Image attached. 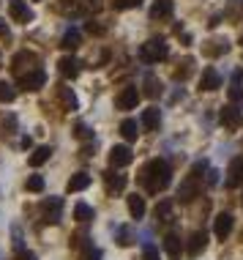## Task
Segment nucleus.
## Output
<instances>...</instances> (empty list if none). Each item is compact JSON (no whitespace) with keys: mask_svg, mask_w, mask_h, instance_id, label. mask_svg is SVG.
Here are the masks:
<instances>
[{"mask_svg":"<svg viewBox=\"0 0 243 260\" xmlns=\"http://www.w3.org/2000/svg\"><path fill=\"white\" fill-rule=\"evenodd\" d=\"M58 96H60V104H63V110H77V96H74L71 88H58Z\"/></svg>","mask_w":243,"mask_h":260,"instance_id":"nucleus-26","label":"nucleus"},{"mask_svg":"<svg viewBox=\"0 0 243 260\" xmlns=\"http://www.w3.org/2000/svg\"><path fill=\"white\" fill-rule=\"evenodd\" d=\"M85 6H88V9H93V11H99L101 9V0H85Z\"/></svg>","mask_w":243,"mask_h":260,"instance_id":"nucleus-41","label":"nucleus"},{"mask_svg":"<svg viewBox=\"0 0 243 260\" xmlns=\"http://www.w3.org/2000/svg\"><path fill=\"white\" fill-rule=\"evenodd\" d=\"M90 186V175L88 173H77V175H71L68 178V192H82V189H88Z\"/></svg>","mask_w":243,"mask_h":260,"instance_id":"nucleus-23","label":"nucleus"},{"mask_svg":"<svg viewBox=\"0 0 243 260\" xmlns=\"http://www.w3.org/2000/svg\"><path fill=\"white\" fill-rule=\"evenodd\" d=\"M82 260H101V252L93 247V244H82Z\"/></svg>","mask_w":243,"mask_h":260,"instance_id":"nucleus-33","label":"nucleus"},{"mask_svg":"<svg viewBox=\"0 0 243 260\" xmlns=\"http://www.w3.org/2000/svg\"><path fill=\"white\" fill-rule=\"evenodd\" d=\"M191 58H186L183 63H178V69H175V80H186V77L191 74Z\"/></svg>","mask_w":243,"mask_h":260,"instance_id":"nucleus-32","label":"nucleus"},{"mask_svg":"<svg viewBox=\"0 0 243 260\" xmlns=\"http://www.w3.org/2000/svg\"><path fill=\"white\" fill-rule=\"evenodd\" d=\"M140 123H142L148 132H156V129H158V123H161V110H158V107H148V110H142Z\"/></svg>","mask_w":243,"mask_h":260,"instance_id":"nucleus-17","label":"nucleus"},{"mask_svg":"<svg viewBox=\"0 0 243 260\" xmlns=\"http://www.w3.org/2000/svg\"><path fill=\"white\" fill-rule=\"evenodd\" d=\"M131 161H134V153H131L129 145H112V151H109V165H112V170L129 167Z\"/></svg>","mask_w":243,"mask_h":260,"instance_id":"nucleus-7","label":"nucleus"},{"mask_svg":"<svg viewBox=\"0 0 243 260\" xmlns=\"http://www.w3.org/2000/svg\"><path fill=\"white\" fill-rule=\"evenodd\" d=\"M58 72L66 77V80H74V77L79 74V60L74 58V55H63V58L58 60Z\"/></svg>","mask_w":243,"mask_h":260,"instance_id":"nucleus-14","label":"nucleus"},{"mask_svg":"<svg viewBox=\"0 0 243 260\" xmlns=\"http://www.w3.org/2000/svg\"><path fill=\"white\" fill-rule=\"evenodd\" d=\"M140 99H142V93L137 90V85H126V88L120 90V93H117L115 104H117V110H137Z\"/></svg>","mask_w":243,"mask_h":260,"instance_id":"nucleus-5","label":"nucleus"},{"mask_svg":"<svg viewBox=\"0 0 243 260\" xmlns=\"http://www.w3.org/2000/svg\"><path fill=\"white\" fill-rule=\"evenodd\" d=\"M50 156H52V148H50V145H38V148L30 153V165H33V167H41L44 161H50Z\"/></svg>","mask_w":243,"mask_h":260,"instance_id":"nucleus-24","label":"nucleus"},{"mask_svg":"<svg viewBox=\"0 0 243 260\" xmlns=\"http://www.w3.org/2000/svg\"><path fill=\"white\" fill-rule=\"evenodd\" d=\"M44 82H47V74L41 72V69H33V72H25L22 77H19V88L22 90H38V88H44Z\"/></svg>","mask_w":243,"mask_h":260,"instance_id":"nucleus-8","label":"nucleus"},{"mask_svg":"<svg viewBox=\"0 0 243 260\" xmlns=\"http://www.w3.org/2000/svg\"><path fill=\"white\" fill-rule=\"evenodd\" d=\"M33 69H38V58L33 52L22 50V52H17L11 58V72L17 74V77H22L25 72H33Z\"/></svg>","mask_w":243,"mask_h":260,"instance_id":"nucleus-3","label":"nucleus"},{"mask_svg":"<svg viewBox=\"0 0 243 260\" xmlns=\"http://www.w3.org/2000/svg\"><path fill=\"white\" fill-rule=\"evenodd\" d=\"M0 36H3V39H9V27H6L3 19H0Z\"/></svg>","mask_w":243,"mask_h":260,"instance_id":"nucleus-42","label":"nucleus"},{"mask_svg":"<svg viewBox=\"0 0 243 260\" xmlns=\"http://www.w3.org/2000/svg\"><path fill=\"white\" fill-rule=\"evenodd\" d=\"M202 173H208V161H197V165L191 167V178H202Z\"/></svg>","mask_w":243,"mask_h":260,"instance_id":"nucleus-38","label":"nucleus"},{"mask_svg":"<svg viewBox=\"0 0 243 260\" xmlns=\"http://www.w3.org/2000/svg\"><path fill=\"white\" fill-rule=\"evenodd\" d=\"M9 14L14 22H19V25H27L33 19V11L27 9L25 0H9Z\"/></svg>","mask_w":243,"mask_h":260,"instance_id":"nucleus-9","label":"nucleus"},{"mask_svg":"<svg viewBox=\"0 0 243 260\" xmlns=\"http://www.w3.org/2000/svg\"><path fill=\"white\" fill-rule=\"evenodd\" d=\"M213 233H216L219 241H224V238L232 233V216L230 214H219L216 219H213Z\"/></svg>","mask_w":243,"mask_h":260,"instance_id":"nucleus-16","label":"nucleus"},{"mask_svg":"<svg viewBox=\"0 0 243 260\" xmlns=\"http://www.w3.org/2000/svg\"><path fill=\"white\" fill-rule=\"evenodd\" d=\"M227 93H230V104H235V107H243V88L238 85V82H235V85H230V90H227Z\"/></svg>","mask_w":243,"mask_h":260,"instance_id":"nucleus-31","label":"nucleus"},{"mask_svg":"<svg viewBox=\"0 0 243 260\" xmlns=\"http://www.w3.org/2000/svg\"><path fill=\"white\" fill-rule=\"evenodd\" d=\"M197 192H199V181L189 175V178H186L183 184L178 186V200H180V203H191L194 198H197Z\"/></svg>","mask_w":243,"mask_h":260,"instance_id":"nucleus-12","label":"nucleus"},{"mask_svg":"<svg viewBox=\"0 0 243 260\" xmlns=\"http://www.w3.org/2000/svg\"><path fill=\"white\" fill-rule=\"evenodd\" d=\"M219 121L224 129L235 132L243 126V112H240V107H235V104H227V107H221V112H219Z\"/></svg>","mask_w":243,"mask_h":260,"instance_id":"nucleus-4","label":"nucleus"},{"mask_svg":"<svg viewBox=\"0 0 243 260\" xmlns=\"http://www.w3.org/2000/svg\"><path fill=\"white\" fill-rule=\"evenodd\" d=\"M170 181H172V170H170V165H167L164 159H150L148 165H145L142 184H145V189H148L150 194L164 192V189L170 186Z\"/></svg>","mask_w":243,"mask_h":260,"instance_id":"nucleus-1","label":"nucleus"},{"mask_svg":"<svg viewBox=\"0 0 243 260\" xmlns=\"http://www.w3.org/2000/svg\"><path fill=\"white\" fill-rule=\"evenodd\" d=\"M167 55H170V44L164 39H148L140 47V60L145 63H161L167 60Z\"/></svg>","mask_w":243,"mask_h":260,"instance_id":"nucleus-2","label":"nucleus"},{"mask_svg":"<svg viewBox=\"0 0 243 260\" xmlns=\"http://www.w3.org/2000/svg\"><path fill=\"white\" fill-rule=\"evenodd\" d=\"M140 3H142V0H115L112 6H115L117 11H126V9H137Z\"/></svg>","mask_w":243,"mask_h":260,"instance_id":"nucleus-37","label":"nucleus"},{"mask_svg":"<svg viewBox=\"0 0 243 260\" xmlns=\"http://www.w3.org/2000/svg\"><path fill=\"white\" fill-rule=\"evenodd\" d=\"M205 247H208V236H205V230H197V233H191L186 252H189V257H199V255L205 252Z\"/></svg>","mask_w":243,"mask_h":260,"instance_id":"nucleus-13","label":"nucleus"},{"mask_svg":"<svg viewBox=\"0 0 243 260\" xmlns=\"http://www.w3.org/2000/svg\"><path fill=\"white\" fill-rule=\"evenodd\" d=\"M153 214H156L158 222H172V200H161Z\"/></svg>","mask_w":243,"mask_h":260,"instance_id":"nucleus-28","label":"nucleus"},{"mask_svg":"<svg viewBox=\"0 0 243 260\" xmlns=\"http://www.w3.org/2000/svg\"><path fill=\"white\" fill-rule=\"evenodd\" d=\"M41 214H44V222L58 224L60 216H63V200L60 198H47L44 203H41Z\"/></svg>","mask_w":243,"mask_h":260,"instance_id":"nucleus-6","label":"nucleus"},{"mask_svg":"<svg viewBox=\"0 0 243 260\" xmlns=\"http://www.w3.org/2000/svg\"><path fill=\"white\" fill-rule=\"evenodd\" d=\"M115 233H117V244H120V247H129V244H131L129 228H115Z\"/></svg>","mask_w":243,"mask_h":260,"instance_id":"nucleus-36","label":"nucleus"},{"mask_svg":"<svg viewBox=\"0 0 243 260\" xmlns=\"http://www.w3.org/2000/svg\"><path fill=\"white\" fill-rule=\"evenodd\" d=\"M74 219L77 222H90L93 219V208H90L88 203H77V208H74Z\"/></svg>","mask_w":243,"mask_h":260,"instance_id":"nucleus-29","label":"nucleus"},{"mask_svg":"<svg viewBox=\"0 0 243 260\" xmlns=\"http://www.w3.org/2000/svg\"><path fill=\"white\" fill-rule=\"evenodd\" d=\"M79 41H82L79 30H77V27H68V30L63 33V39H60V47H63L66 52H74L79 47Z\"/></svg>","mask_w":243,"mask_h":260,"instance_id":"nucleus-20","label":"nucleus"},{"mask_svg":"<svg viewBox=\"0 0 243 260\" xmlns=\"http://www.w3.org/2000/svg\"><path fill=\"white\" fill-rule=\"evenodd\" d=\"M142 93L148 96V99H156V96H161V90H164V85H161V80H156L153 74H148L145 77V82H142Z\"/></svg>","mask_w":243,"mask_h":260,"instance_id":"nucleus-22","label":"nucleus"},{"mask_svg":"<svg viewBox=\"0 0 243 260\" xmlns=\"http://www.w3.org/2000/svg\"><path fill=\"white\" fill-rule=\"evenodd\" d=\"M142 260H161V255H158V249H156L150 241H145V247H142Z\"/></svg>","mask_w":243,"mask_h":260,"instance_id":"nucleus-34","label":"nucleus"},{"mask_svg":"<svg viewBox=\"0 0 243 260\" xmlns=\"http://www.w3.org/2000/svg\"><path fill=\"white\" fill-rule=\"evenodd\" d=\"M25 189L27 192H44V178H41V175H27Z\"/></svg>","mask_w":243,"mask_h":260,"instance_id":"nucleus-30","label":"nucleus"},{"mask_svg":"<svg viewBox=\"0 0 243 260\" xmlns=\"http://www.w3.org/2000/svg\"><path fill=\"white\" fill-rule=\"evenodd\" d=\"M227 50H230L227 39H211V41H208V44L202 47V52L208 55V58H216V55H224Z\"/></svg>","mask_w":243,"mask_h":260,"instance_id":"nucleus-21","label":"nucleus"},{"mask_svg":"<svg viewBox=\"0 0 243 260\" xmlns=\"http://www.w3.org/2000/svg\"><path fill=\"white\" fill-rule=\"evenodd\" d=\"M172 11H175V0H153L150 19H167V17H172Z\"/></svg>","mask_w":243,"mask_h":260,"instance_id":"nucleus-15","label":"nucleus"},{"mask_svg":"<svg viewBox=\"0 0 243 260\" xmlns=\"http://www.w3.org/2000/svg\"><path fill=\"white\" fill-rule=\"evenodd\" d=\"M164 249H167V257L170 260H180V252H183V244L175 233H167L164 236Z\"/></svg>","mask_w":243,"mask_h":260,"instance_id":"nucleus-18","label":"nucleus"},{"mask_svg":"<svg viewBox=\"0 0 243 260\" xmlns=\"http://www.w3.org/2000/svg\"><path fill=\"white\" fill-rule=\"evenodd\" d=\"M221 88V74L213 66L202 69V77H199V90H219Z\"/></svg>","mask_w":243,"mask_h":260,"instance_id":"nucleus-11","label":"nucleus"},{"mask_svg":"<svg viewBox=\"0 0 243 260\" xmlns=\"http://www.w3.org/2000/svg\"><path fill=\"white\" fill-rule=\"evenodd\" d=\"M240 41H243V36H240Z\"/></svg>","mask_w":243,"mask_h":260,"instance_id":"nucleus-43","label":"nucleus"},{"mask_svg":"<svg viewBox=\"0 0 243 260\" xmlns=\"http://www.w3.org/2000/svg\"><path fill=\"white\" fill-rule=\"evenodd\" d=\"M104 184H107L109 192H120V189H126V175H120L115 170H107L104 173Z\"/></svg>","mask_w":243,"mask_h":260,"instance_id":"nucleus-19","label":"nucleus"},{"mask_svg":"<svg viewBox=\"0 0 243 260\" xmlns=\"http://www.w3.org/2000/svg\"><path fill=\"white\" fill-rule=\"evenodd\" d=\"M14 88L9 85V82H0V102H14Z\"/></svg>","mask_w":243,"mask_h":260,"instance_id":"nucleus-35","label":"nucleus"},{"mask_svg":"<svg viewBox=\"0 0 243 260\" xmlns=\"http://www.w3.org/2000/svg\"><path fill=\"white\" fill-rule=\"evenodd\" d=\"M17 260H38V257H36V252H25L22 249V252H17Z\"/></svg>","mask_w":243,"mask_h":260,"instance_id":"nucleus-40","label":"nucleus"},{"mask_svg":"<svg viewBox=\"0 0 243 260\" xmlns=\"http://www.w3.org/2000/svg\"><path fill=\"white\" fill-rule=\"evenodd\" d=\"M227 189H238L243 184V156H235L230 161V170H227Z\"/></svg>","mask_w":243,"mask_h":260,"instance_id":"nucleus-10","label":"nucleus"},{"mask_svg":"<svg viewBox=\"0 0 243 260\" xmlns=\"http://www.w3.org/2000/svg\"><path fill=\"white\" fill-rule=\"evenodd\" d=\"M129 214L134 216V219H142L145 216V200L140 194H129Z\"/></svg>","mask_w":243,"mask_h":260,"instance_id":"nucleus-25","label":"nucleus"},{"mask_svg":"<svg viewBox=\"0 0 243 260\" xmlns=\"http://www.w3.org/2000/svg\"><path fill=\"white\" fill-rule=\"evenodd\" d=\"M120 135L126 140H137L140 137V123H137L134 118H126V121L120 123Z\"/></svg>","mask_w":243,"mask_h":260,"instance_id":"nucleus-27","label":"nucleus"},{"mask_svg":"<svg viewBox=\"0 0 243 260\" xmlns=\"http://www.w3.org/2000/svg\"><path fill=\"white\" fill-rule=\"evenodd\" d=\"M74 135H77L79 140H90V137H93V132H90L85 123H77V129H74Z\"/></svg>","mask_w":243,"mask_h":260,"instance_id":"nucleus-39","label":"nucleus"}]
</instances>
